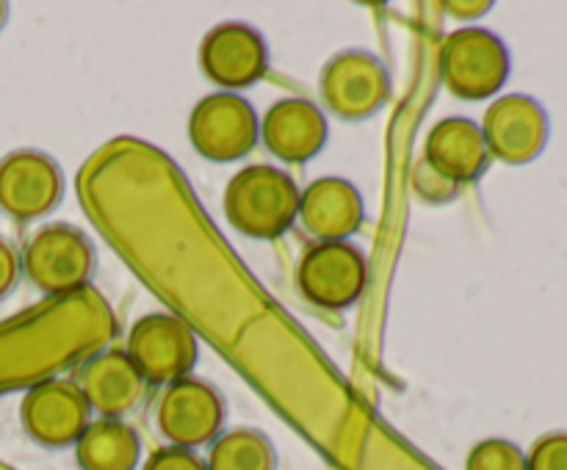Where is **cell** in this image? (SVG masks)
<instances>
[{"label":"cell","mask_w":567,"mask_h":470,"mask_svg":"<svg viewBox=\"0 0 567 470\" xmlns=\"http://www.w3.org/2000/svg\"><path fill=\"white\" fill-rule=\"evenodd\" d=\"M441 77L457 100H496L509 77V50L487 28H460L441 44Z\"/></svg>","instance_id":"cell-2"},{"label":"cell","mask_w":567,"mask_h":470,"mask_svg":"<svg viewBox=\"0 0 567 470\" xmlns=\"http://www.w3.org/2000/svg\"><path fill=\"white\" fill-rule=\"evenodd\" d=\"M0 470H11V468H6V464H0Z\"/></svg>","instance_id":"cell-26"},{"label":"cell","mask_w":567,"mask_h":470,"mask_svg":"<svg viewBox=\"0 0 567 470\" xmlns=\"http://www.w3.org/2000/svg\"><path fill=\"white\" fill-rule=\"evenodd\" d=\"M75 385L100 418H122L142 404L147 382L125 348H103L78 365Z\"/></svg>","instance_id":"cell-13"},{"label":"cell","mask_w":567,"mask_h":470,"mask_svg":"<svg viewBox=\"0 0 567 470\" xmlns=\"http://www.w3.org/2000/svg\"><path fill=\"white\" fill-rule=\"evenodd\" d=\"M526 470H567V431L543 435L526 453Z\"/></svg>","instance_id":"cell-21"},{"label":"cell","mask_w":567,"mask_h":470,"mask_svg":"<svg viewBox=\"0 0 567 470\" xmlns=\"http://www.w3.org/2000/svg\"><path fill=\"white\" fill-rule=\"evenodd\" d=\"M199 66L205 77L225 92H236L258 83L269 66L264 36L244 22H221L205 33L199 44Z\"/></svg>","instance_id":"cell-11"},{"label":"cell","mask_w":567,"mask_h":470,"mask_svg":"<svg viewBox=\"0 0 567 470\" xmlns=\"http://www.w3.org/2000/svg\"><path fill=\"white\" fill-rule=\"evenodd\" d=\"M81 470H136L142 457L138 435L120 418H100L75 442Z\"/></svg>","instance_id":"cell-17"},{"label":"cell","mask_w":567,"mask_h":470,"mask_svg":"<svg viewBox=\"0 0 567 470\" xmlns=\"http://www.w3.org/2000/svg\"><path fill=\"white\" fill-rule=\"evenodd\" d=\"M413 188L424 202L432 205H443V202H452L454 197L460 194V186L454 180H449L446 175L435 169V166L426 164L424 158L415 160V169H413Z\"/></svg>","instance_id":"cell-20"},{"label":"cell","mask_w":567,"mask_h":470,"mask_svg":"<svg viewBox=\"0 0 567 470\" xmlns=\"http://www.w3.org/2000/svg\"><path fill=\"white\" fill-rule=\"evenodd\" d=\"M264 147L282 164H305L324 149L330 138L324 111L310 100H277L260 119Z\"/></svg>","instance_id":"cell-14"},{"label":"cell","mask_w":567,"mask_h":470,"mask_svg":"<svg viewBox=\"0 0 567 470\" xmlns=\"http://www.w3.org/2000/svg\"><path fill=\"white\" fill-rule=\"evenodd\" d=\"M127 357L147 385H172L186 379L199 357V337L175 313H147L127 332Z\"/></svg>","instance_id":"cell-4"},{"label":"cell","mask_w":567,"mask_h":470,"mask_svg":"<svg viewBox=\"0 0 567 470\" xmlns=\"http://www.w3.org/2000/svg\"><path fill=\"white\" fill-rule=\"evenodd\" d=\"M424 160L457 186L485 175L491 164L482 127L468 116H449L430 130L424 144Z\"/></svg>","instance_id":"cell-16"},{"label":"cell","mask_w":567,"mask_h":470,"mask_svg":"<svg viewBox=\"0 0 567 470\" xmlns=\"http://www.w3.org/2000/svg\"><path fill=\"white\" fill-rule=\"evenodd\" d=\"M155 420L172 446L194 451L219 435L225 424V401L208 382L186 376L164 387L155 407Z\"/></svg>","instance_id":"cell-9"},{"label":"cell","mask_w":567,"mask_h":470,"mask_svg":"<svg viewBox=\"0 0 567 470\" xmlns=\"http://www.w3.org/2000/svg\"><path fill=\"white\" fill-rule=\"evenodd\" d=\"M465 470H526V453L504 437H491L471 448Z\"/></svg>","instance_id":"cell-19"},{"label":"cell","mask_w":567,"mask_h":470,"mask_svg":"<svg viewBox=\"0 0 567 470\" xmlns=\"http://www.w3.org/2000/svg\"><path fill=\"white\" fill-rule=\"evenodd\" d=\"M20 418L33 440L48 448H64L78 442L86 431L92 424V409L75 382L53 376L28 387Z\"/></svg>","instance_id":"cell-10"},{"label":"cell","mask_w":567,"mask_h":470,"mask_svg":"<svg viewBox=\"0 0 567 470\" xmlns=\"http://www.w3.org/2000/svg\"><path fill=\"white\" fill-rule=\"evenodd\" d=\"M449 11H457L454 17L471 20V17H482L485 11H491V3H449Z\"/></svg>","instance_id":"cell-24"},{"label":"cell","mask_w":567,"mask_h":470,"mask_svg":"<svg viewBox=\"0 0 567 470\" xmlns=\"http://www.w3.org/2000/svg\"><path fill=\"white\" fill-rule=\"evenodd\" d=\"M144 470H208V464H205L197 453L188 451V448L166 446L158 448V451L144 462Z\"/></svg>","instance_id":"cell-22"},{"label":"cell","mask_w":567,"mask_h":470,"mask_svg":"<svg viewBox=\"0 0 567 470\" xmlns=\"http://www.w3.org/2000/svg\"><path fill=\"white\" fill-rule=\"evenodd\" d=\"M363 216V197L343 177H321L299 194V221L316 241H349Z\"/></svg>","instance_id":"cell-15"},{"label":"cell","mask_w":567,"mask_h":470,"mask_svg":"<svg viewBox=\"0 0 567 470\" xmlns=\"http://www.w3.org/2000/svg\"><path fill=\"white\" fill-rule=\"evenodd\" d=\"M6 11H9L6 9V3H0V28H3V22H6Z\"/></svg>","instance_id":"cell-25"},{"label":"cell","mask_w":567,"mask_h":470,"mask_svg":"<svg viewBox=\"0 0 567 470\" xmlns=\"http://www.w3.org/2000/svg\"><path fill=\"white\" fill-rule=\"evenodd\" d=\"M188 138L203 158L233 164L255 149L260 119L249 100L236 92H216L199 100L188 116Z\"/></svg>","instance_id":"cell-5"},{"label":"cell","mask_w":567,"mask_h":470,"mask_svg":"<svg viewBox=\"0 0 567 470\" xmlns=\"http://www.w3.org/2000/svg\"><path fill=\"white\" fill-rule=\"evenodd\" d=\"M297 282L302 296L316 307L347 310L363 296L369 263L354 243L319 241L299 260Z\"/></svg>","instance_id":"cell-6"},{"label":"cell","mask_w":567,"mask_h":470,"mask_svg":"<svg viewBox=\"0 0 567 470\" xmlns=\"http://www.w3.org/2000/svg\"><path fill=\"white\" fill-rule=\"evenodd\" d=\"M64 175L50 155L17 149L0 160V210L11 219H39L59 205Z\"/></svg>","instance_id":"cell-12"},{"label":"cell","mask_w":567,"mask_h":470,"mask_svg":"<svg viewBox=\"0 0 567 470\" xmlns=\"http://www.w3.org/2000/svg\"><path fill=\"white\" fill-rule=\"evenodd\" d=\"M299 188L288 171L255 164L236 171L225 188L230 227L255 241H275L299 219Z\"/></svg>","instance_id":"cell-1"},{"label":"cell","mask_w":567,"mask_h":470,"mask_svg":"<svg viewBox=\"0 0 567 470\" xmlns=\"http://www.w3.org/2000/svg\"><path fill=\"white\" fill-rule=\"evenodd\" d=\"M20 269V258H17V252L11 249V243H6L3 238H0V299H3L6 293H11V288L17 285Z\"/></svg>","instance_id":"cell-23"},{"label":"cell","mask_w":567,"mask_h":470,"mask_svg":"<svg viewBox=\"0 0 567 470\" xmlns=\"http://www.w3.org/2000/svg\"><path fill=\"white\" fill-rule=\"evenodd\" d=\"M208 470H275L277 453L269 437L255 429L225 431L210 442Z\"/></svg>","instance_id":"cell-18"},{"label":"cell","mask_w":567,"mask_h":470,"mask_svg":"<svg viewBox=\"0 0 567 470\" xmlns=\"http://www.w3.org/2000/svg\"><path fill=\"white\" fill-rule=\"evenodd\" d=\"M480 127L491 158L509 166L535 160L546 149L548 133H551L546 108L529 94L496 97L487 105Z\"/></svg>","instance_id":"cell-8"},{"label":"cell","mask_w":567,"mask_h":470,"mask_svg":"<svg viewBox=\"0 0 567 470\" xmlns=\"http://www.w3.org/2000/svg\"><path fill=\"white\" fill-rule=\"evenodd\" d=\"M28 280L48 299L70 296L89 288L94 271V247L78 227L48 224L31 236L20 258Z\"/></svg>","instance_id":"cell-3"},{"label":"cell","mask_w":567,"mask_h":470,"mask_svg":"<svg viewBox=\"0 0 567 470\" xmlns=\"http://www.w3.org/2000/svg\"><path fill=\"white\" fill-rule=\"evenodd\" d=\"M391 97V75L369 50H343L321 72V100L336 116L360 122Z\"/></svg>","instance_id":"cell-7"}]
</instances>
